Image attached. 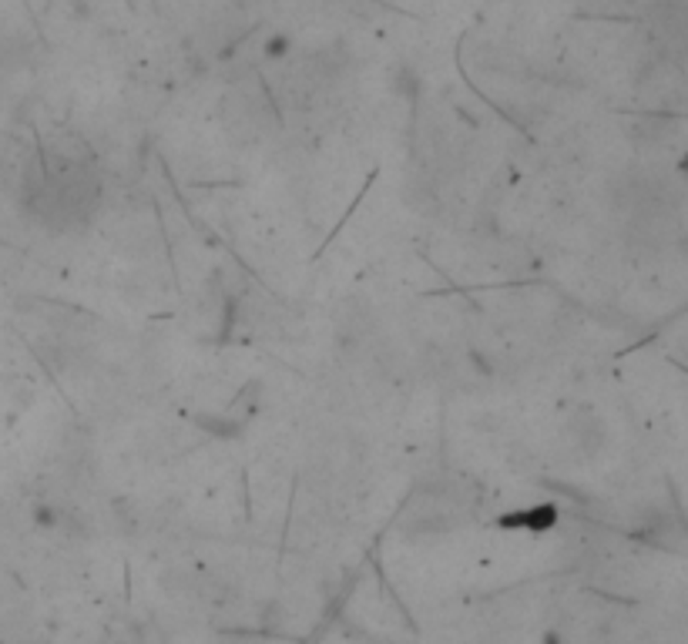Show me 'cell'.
Wrapping results in <instances>:
<instances>
[{
  "label": "cell",
  "instance_id": "cell-1",
  "mask_svg": "<svg viewBox=\"0 0 688 644\" xmlns=\"http://www.w3.org/2000/svg\"><path fill=\"white\" fill-rule=\"evenodd\" d=\"M554 523V510L550 507H534L531 514H517V517H508L500 521V527H527V531H548Z\"/></svg>",
  "mask_w": 688,
  "mask_h": 644
}]
</instances>
